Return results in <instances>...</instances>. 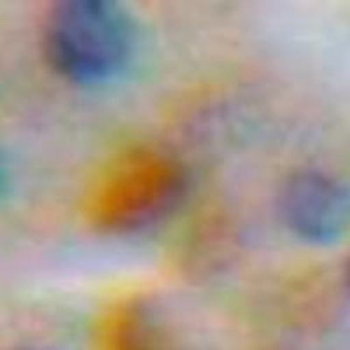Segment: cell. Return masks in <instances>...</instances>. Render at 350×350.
<instances>
[{"label":"cell","mask_w":350,"mask_h":350,"mask_svg":"<svg viewBox=\"0 0 350 350\" xmlns=\"http://www.w3.org/2000/svg\"><path fill=\"white\" fill-rule=\"evenodd\" d=\"M142 49L139 21L120 2L64 0L42 25L44 58L79 88H105L128 76Z\"/></svg>","instance_id":"1"},{"label":"cell","mask_w":350,"mask_h":350,"mask_svg":"<svg viewBox=\"0 0 350 350\" xmlns=\"http://www.w3.org/2000/svg\"><path fill=\"white\" fill-rule=\"evenodd\" d=\"M277 212L299 242L333 245L350 230V184L321 168L296 170L280 186Z\"/></svg>","instance_id":"2"},{"label":"cell","mask_w":350,"mask_h":350,"mask_svg":"<svg viewBox=\"0 0 350 350\" xmlns=\"http://www.w3.org/2000/svg\"><path fill=\"white\" fill-rule=\"evenodd\" d=\"M116 184L111 223L118 228L144 226L170 207L183 187V175L170 161H144L124 170Z\"/></svg>","instance_id":"3"},{"label":"cell","mask_w":350,"mask_h":350,"mask_svg":"<svg viewBox=\"0 0 350 350\" xmlns=\"http://www.w3.org/2000/svg\"><path fill=\"white\" fill-rule=\"evenodd\" d=\"M156 327L151 323H133L130 331L114 342V350H167L161 336H156Z\"/></svg>","instance_id":"4"},{"label":"cell","mask_w":350,"mask_h":350,"mask_svg":"<svg viewBox=\"0 0 350 350\" xmlns=\"http://www.w3.org/2000/svg\"><path fill=\"white\" fill-rule=\"evenodd\" d=\"M9 189V170L4 156L0 152V203L4 202L5 193Z\"/></svg>","instance_id":"5"},{"label":"cell","mask_w":350,"mask_h":350,"mask_svg":"<svg viewBox=\"0 0 350 350\" xmlns=\"http://www.w3.org/2000/svg\"><path fill=\"white\" fill-rule=\"evenodd\" d=\"M347 279H349V286H350V261H349V268H347Z\"/></svg>","instance_id":"6"}]
</instances>
